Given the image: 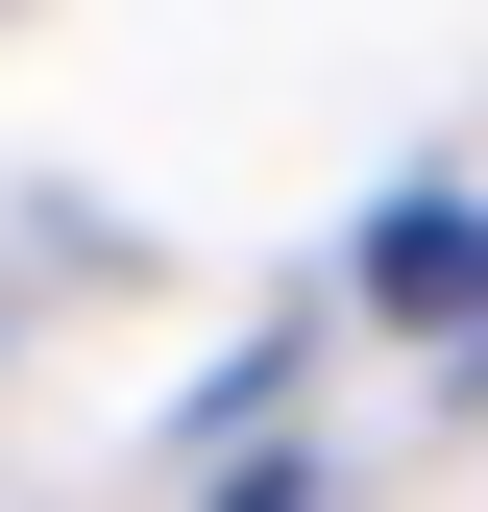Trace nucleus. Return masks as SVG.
I'll return each instance as SVG.
<instances>
[{
    "label": "nucleus",
    "mask_w": 488,
    "mask_h": 512,
    "mask_svg": "<svg viewBox=\"0 0 488 512\" xmlns=\"http://www.w3.org/2000/svg\"><path fill=\"white\" fill-rule=\"evenodd\" d=\"M366 269H391V317H464V342H488V220H464V196H391Z\"/></svg>",
    "instance_id": "f257e3e1"
}]
</instances>
